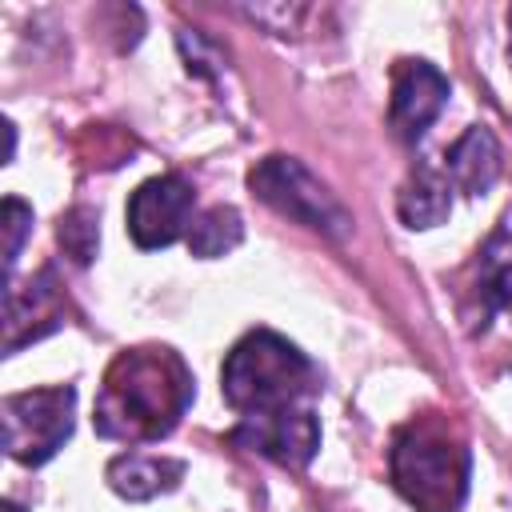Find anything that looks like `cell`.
Masks as SVG:
<instances>
[{
	"instance_id": "14",
	"label": "cell",
	"mask_w": 512,
	"mask_h": 512,
	"mask_svg": "<svg viewBox=\"0 0 512 512\" xmlns=\"http://www.w3.org/2000/svg\"><path fill=\"white\" fill-rule=\"evenodd\" d=\"M240 236H244L240 212L228 208V204H216V208H208L204 216L192 220V228H188V248H192V256L212 260V256L232 252V248L240 244Z\"/></svg>"
},
{
	"instance_id": "3",
	"label": "cell",
	"mask_w": 512,
	"mask_h": 512,
	"mask_svg": "<svg viewBox=\"0 0 512 512\" xmlns=\"http://www.w3.org/2000/svg\"><path fill=\"white\" fill-rule=\"evenodd\" d=\"M392 484L416 512H460L468 496L472 456L468 444L440 420H416L396 432L392 452Z\"/></svg>"
},
{
	"instance_id": "4",
	"label": "cell",
	"mask_w": 512,
	"mask_h": 512,
	"mask_svg": "<svg viewBox=\"0 0 512 512\" xmlns=\"http://www.w3.org/2000/svg\"><path fill=\"white\" fill-rule=\"evenodd\" d=\"M248 188L280 216H288L304 228H316L324 236H344L352 228L348 208L292 156H264L248 172Z\"/></svg>"
},
{
	"instance_id": "13",
	"label": "cell",
	"mask_w": 512,
	"mask_h": 512,
	"mask_svg": "<svg viewBox=\"0 0 512 512\" xmlns=\"http://www.w3.org/2000/svg\"><path fill=\"white\" fill-rule=\"evenodd\" d=\"M448 176H440L436 168L428 164H416L408 172V180L400 184V196H396V212L408 228H436L448 220L452 212V192H448Z\"/></svg>"
},
{
	"instance_id": "12",
	"label": "cell",
	"mask_w": 512,
	"mask_h": 512,
	"mask_svg": "<svg viewBox=\"0 0 512 512\" xmlns=\"http://www.w3.org/2000/svg\"><path fill=\"white\" fill-rule=\"evenodd\" d=\"M472 296L480 304V328L488 324L492 312H512V236L508 232H492L488 244L480 248Z\"/></svg>"
},
{
	"instance_id": "8",
	"label": "cell",
	"mask_w": 512,
	"mask_h": 512,
	"mask_svg": "<svg viewBox=\"0 0 512 512\" xmlns=\"http://www.w3.org/2000/svg\"><path fill=\"white\" fill-rule=\"evenodd\" d=\"M448 76L428 64V60H400L396 72H392V104H388V120H392V132L408 144H416L428 124L444 112L448 104Z\"/></svg>"
},
{
	"instance_id": "16",
	"label": "cell",
	"mask_w": 512,
	"mask_h": 512,
	"mask_svg": "<svg viewBox=\"0 0 512 512\" xmlns=\"http://www.w3.org/2000/svg\"><path fill=\"white\" fill-rule=\"evenodd\" d=\"M32 228V208L16 196L4 200V232H8V244H4V268H8V280H12V268H16V256H20V244H24V232Z\"/></svg>"
},
{
	"instance_id": "2",
	"label": "cell",
	"mask_w": 512,
	"mask_h": 512,
	"mask_svg": "<svg viewBox=\"0 0 512 512\" xmlns=\"http://www.w3.org/2000/svg\"><path fill=\"white\" fill-rule=\"evenodd\" d=\"M220 392L228 408L240 416L300 408V400L316 392V364L284 336L256 328L244 340H236L224 356Z\"/></svg>"
},
{
	"instance_id": "1",
	"label": "cell",
	"mask_w": 512,
	"mask_h": 512,
	"mask_svg": "<svg viewBox=\"0 0 512 512\" xmlns=\"http://www.w3.org/2000/svg\"><path fill=\"white\" fill-rule=\"evenodd\" d=\"M192 396V372L180 360V352L164 344L128 348L104 372L92 424L108 440L152 444L180 424Z\"/></svg>"
},
{
	"instance_id": "5",
	"label": "cell",
	"mask_w": 512,
	"mask_h": 512,
	"mask_svg": "<svg viewBox=\"0 0 512 512\" xmlns=\"http://www.w3.org/2000/svg\"><path fill=\"white\" fill-rule=\"evenodd\" d=\"M72 408H76V388H36V392H16L4 396V452L28 468L52 460L64 440L72 436Z\"/></svg>"
},
{
	"instance_id": "9",
	"label": "cell",
	"mask_w": 512,
	"mask_h": 512,
	"mask_svg": "<svg viewBox=\"0 0 512 512\" xmlns=\"http://www.w3.org/2000/svg\"><path fill=\"white\" fill-rule=\"evenodd\" d=\"M64 320V300L52 268H40L28 288H8L4 292V352H16L28 340H40L56 332Z\"/></svg>"
},
{
	"instance_id": "10",
	"label": "cell",
	"mask_w": 512,
	"mask_h": 512,
	"mask_svg": "<svg viewBox=\"0 0 512 512\" xmlns=\"http://www.w3.org/2000/svg\"><path fill=\"white\" fill-rule=\"evenodd\" d=\"M444 176H448V184H456L460 192L484 196V192L496 184V176H500V144H496V136H492L484 124H472V128L448 148Z\"/></svg>"
},
{
	"instance_id": "18",
	"label": "cell",
	"mask_w": 512,
	"mask_h": 512,
	"mask_svg": "<svg viewBox=\"0 0 512 512\" xmlns=\"http://www.w3.org/2000/svg\"><path fill=\"white\" fill-rule=\"evenodd\" d=\"M508 28H512V8H508ZM508 60H512V36H508Z\"/></svg>"
},
{
	"instance_id": "6",
	"label": "cell",
	"mask_w": 512,
	"mask_h": 512,
	"mask_svg": "<svg viewBox=\"0 0 512 512\" xmlns=\"http://www.w3.org/2000/svg\"><path fill=\"white\" fill-rule=\"evenodd\" d=\"M192 208H196L192 184L184 176H176V172H160V176L144 180L132 192V200H128V236L144 252L168 248L180 236H188Z\"/></svg>"
},
{
	"instance_id": "7",
	"label": "cell",
	"mask_w": 512,
	"mask_h": 512,
	"mask_svg": "<svg viewBox=\"0 0 512 512\" xmlns=\"http://www.w3.org/2000/svg\"><path fill=\"white\" fill-rule=\"evenodd\" d=\"M232 444L260 452L284 468H304L316 448H320V424L308 404L284 408V412H264V416H240V424L228 432Z\"/></svg>"
},
{
	"instance_id": "15",
	"label": "cell",
	"mask_w": 512,
	"mask_h": 512,
	"mask_svg": "<svg viewBox=\"0 0 512 512\" xmlns=\"http://www.w3.org/2000/svg\"><path fill=\"white\" fill-rule=\"evenodd\" d=\"M96 240H100V220H96V212L72 208L68 216H60V244H64L80 264H88V260L96 256Z\"/></svg>"
},
{
	"instance_id": "17",
	"label": "cell",
	"mask_w": 512,
	"mask_h": 512,
	"mask_svg": "<svg viewBox=\"0 0 512 512\" xmlns=\"http://www.w3.org/2000/svg\"><path fill=\"white\" fill-rule=\"evenodd\" d=\"M0 512H20V508H16L12 500H4V504H0Z\"/></svg>"
},
{
	"instance_id": "11",
	"label": "cell",
	"mask_w": 512,
	"mask_h": 512,
	"mask_svg": "<svg viewBox=\"0 0 512 512\" xmlns=\"http://www.w3.org/2000/svg\"><path fill=\"white\" fill-rule=\"evenodd\" d=\"M184 480V460L152 456V452H120L108 464V484L124 500H152L160 492H172Z\"/></svg>"
}]
</instances>
